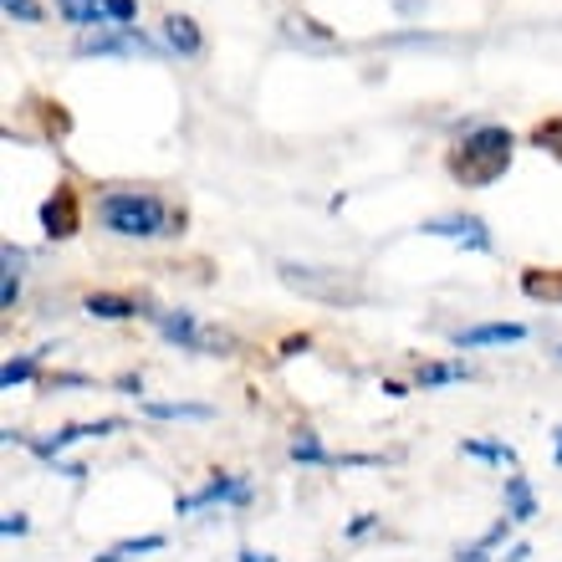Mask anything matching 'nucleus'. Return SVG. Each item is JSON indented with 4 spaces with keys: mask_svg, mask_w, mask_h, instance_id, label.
I'll list each match as a JSON object with an SVG mask.
<instances>
[{
    "mask_svg": "<svg viewBox=\"0 0 562 562\" xmlns=\"http://www.w3.org/2000/svg\"><path fill=\"white\" fill-rule=\"evenodd\" d=\"M506 169H512V134L496 128V123L471 128V134L456 144V154H450V175H456L460 184H471V190L496 184Z\"/></svg>",
    "mask_w": 562,
    "mask_h": 562,
    "instance_id": "1",
    "label": "nucleus"
},
{
    "mask_svg": "<svg viewBox=\"0 0 562 562\" xmlns=\"http://www.w3.org/2000/svg\"><path fill=\"white\" fill-rule=\"evenodd\" d=\"M103 225L113 236H128V240H148V236H169V205H164L159 194H144V190H113L103 194V205H98Z\"/></svg>",
    "mask_w": 562,
    "mask_h": 562,
    "instance_id": "2",
    "label": "nucleus"
},
{
    "mask_svg": "<svg viewBox=\"0 0 562 562\" xmlns=\"http://www.w3.org/2000/svg\"><path fill=\"white\" fill-rule=\"evenodd\" d=\"M82 57H154L159 46L148 42L138 26H108V31H88L82 42H77Z\"/></svg>",
    "mask_w": 562,
    "mask_h": 562,
    "instance_id": "3",
    "label": "nucleus"
},
{
    "mask_svg": "<svg viewBox=\"0 0 562 562\" xmlns=\"http://www.w3.org/2000/svg\"><path fill=\"white\" fill-rule=\"evenodd\" d=\"M57 11L72 26H134V0H57Z\"/></svg>",
    "mask_w": 562,
    "mask_h": 562,
    "instance_id": "4",
    "label": "nucleus"
},
{
    "mask_svg": "<svg viewBox=\"0 0 562 562\" xmlns=\"http://www.w3.org/2000/svg\"><path fill=\"white\" fill-rule=\"evenodd\" d=\"M281 281H286L292 292H302V296H323V302H348V296H358L342 277H317L312 267H292V261L281 267Z\"/></svg>",
    "mask_w": 562,
    "mask_h": 562,
    "instance_id": "5",
    "label": "nucleus"
},
{
    "mask_svg": "<svg viewBox=\"0 0 562 562\" xmlns=\"http://www.w3.org/2000/svg\"><path fill=\"white\" fill-rule=\"evenodd\" d=\"M113 429H123V419H98V425H61L57 435H42V440H31V450H36L42 460H57L67 445L92 440V435H113Z\"/></svg>",
    "mask_w": 562,
    "mask_h": 562,
    "instance_id": "6",
    "label": "nucleus"
},
{
    "mask_svg": "<svg viewBox=\"0 0 562 562\" xmlns=\"http://www.w3.org/2000/svg\"><path fill=\"white\" fill-rule=\"evenodd\" d=\"M429 236H450L460 246H471V251H491V236H486V221H475V215H440V221H425Z\"/></svg>",
    "mask_w": 562,
    "mask_h": 562,
    "instance_id": "7",
    "label": "nucleus"
},
{
    "mask_svg": "<svg viewBox=\"0 0 562 562\" xmlns=\"http://www.w3.org/2000/svg\"><path fill=\"white\" fill-rule=\"evenodd\" d=\"M246 496H251L246 481H236V475H215V481H205L200 491L179 496V512H200V506H215V502H246Z\"/></svg>",
    "mask_w": 562,
    "mask_h": 562,
    "instance_id": "8",
    "label": "nucleus"
},
{
    "mask_svg": "<svg viewBox=\"0 0 562 562\" xmlns=\"http://www.w3.org/2000/svg\"><path fill=\"white\" fill-rule=\"evenodd\" d=\"M42 231L52 240H67L77 236V194L72 190H57L52 200L42 205Z\"/></svg>",
    "mask_w": 562,
    "mask_h": 562,
    "instance_id": "9",
    "label": "nucleus"
},
{
    "mask_svg": "<svg viewBox=\"0 0 562 562\" xmlns=\"http://www.w3.org/2000/svg\"><path fill=\"white\" fill-rule=\"evenodd\" d=\"M154 317V327H159L169 342H179V348H205L210 333H200V323H194V312H148Z\"/></svg>",
    "mask_w": 562,
    "mask_h": 562,
    "instance_id": "10",
    "label": "nucleus"
},
{
    "mask_svg": "<svg viewBox=\"0 0 562 562\" xmlns=\"http://www.w3.org/2000/svg\"><path fill=\"white\" fill-rule=\"evenodd\" d=\"M521 338H527V327L521 323H481V327L456 333L460 348H491V342H521Z\"/></svg>",
    "mask_w": 562,
    "mask_h": 562,
    "instance_id": "11",
    "label": "nucleus"
},
{
    "mask_svg": "<svg viewBox=\"0 0 562 562\" xmlns=\"http://www.w3.org/2000/svg\"><path fill=\"white\" fill-rule=\"evenodd\" d=\"M164 42L175 46L179 57H200L205 36H200V26H194L190 15H169V21H164Z\"/></svg>",
    "mask_w": 562,
    "mask_h": 562,
    "instance_id": "12",
    "label": "nucleus"
},
{
    "mask_svg": "<svg viewBox=\"0 0 562 562\" xmlns=\"http://www.w3.org/2000/svg\"><path fill=\"white\" fill-rule=\"evenodd\" d=\"M82 307H88L92 317H103V323H123V317H138V302H134V296H113V292H92Z\"/></svg>",
    "mask_w": 562,
    "mask_h": 562,
    "instance_id": "13",
    "label": "nucleus"
},
{
    "mask_svg": "<svg viewBox=\"0 0 562 562\" xmlns=\"http://www.w3.org/2000/svg\"><path fill=\"white\" fill-rule=\"evenodd\" d=\"M506 517L512 521H532L537 517V496L521 475H506Z\"/></svg>",
    "mask_w": 562,
    "mask_h": 562,
    "instance_id": "14",
    "label": "nucleus"
},
{
    "mask_svg": "<svg viewBox=\"0 0 562 562\" xmlns=\"http://www.w3.org/2000/svg\"><path fill=\"white\" fill-rule=\"evenodd\" d=\"M460 379H471V369H465V363H419V384H425V389L460 384Z\"/></svg>",
    "mask_w": 562,
    "mask_h": 562,
    "instance_id": "15",
    "label": "nucleus"
},
{
    "mask_svg": "<svg viewBox=\"0 0 562 562\" xmlns=\"http://www.w3.org/2000/svg\"><path fill=\"white\" fill-rule=\"evenodd\" d=\"M144 409L154 419H210V415H215L210 404H164V400H148Z\"/></svg>",
    "mask_w": 562,
    "mask_h": 562,
    "instance_id": "16",
    "label": "nucleus"
},
{
    "mask_svg": "<svg viewBox=\"0 0 562 562\" xmlns=\"http://www.w3.org/2000/svg\"><path fill=\"white\" fill-rule=\"evenodd\" d=\"M21 261H26V256L15 251V246H5V286H0V307H15V292H21Z\"/></svg>",
    "mask_w": 562,
    "mask_h": 562,
    "instance_id": "17",
    "label": "nucleus"
},
{
    "mask_svg": "<svg viewBox=\"0 0 562 562\" xmlns=\"http://www.w3.org/2000/svg\"><path fill=\"white\" fill-rule=\"evenodd\" d=\"M465 456H475V460H496V465H517V450L512 445H491V440H465L460 445Z\"/></svg>",
    "mask_w": 562,
    "mask_h": 562,
    "instance_id": "18",
    "label": "nucleus"
},
{
    "mask_svg": "<svg viewBox=\"0 0 562 562\" xmlns=\"http://www.w3.org/2000/svg\"><path fill=\"white\" fill-rule=\"evenodd\" d=\"M521 286H527V292H532V296H548V302H562V271H558V277H542V271H527V277H521Z\"/></svg>",
    "mask_w": 562,
    "mask_h": 562,
    "instance_id": "19",
    "label": "nucleus"
},
{
    "mask_svg": "<svg viewBox=\"0 0 562 562\" xmlns=\"http://www.w3.org/2000/svg\"><path fill=\"white\" fill-rule=\"evenodd\" d=\"M36 363H42V358H36V353H26V358H11V363H5V369H0V384H5V389L26 384L31 373H36Z\"/></svg>",
    "mask_w": 562,
    "mask_h": 562,
    "instance_id": "20",
    "label": "nucleus"
},
{
    "mask_svg": "<svg viewBox=\"0 0 562 562\" xmlns=\"http://www.w3.org/2000/svg\"><path fill=\"white\" fill-rule=\"evenodd\" d=\"M292 460H302V465H323L327 450L317 445V435H307V429H302V435L292 440Z\"/></svg>",
    "mask_w": 562,
    "mask_h": 562,
    "instance_id": "21",
    "label": "nucleus"
},
{
    "mask_svg": "<svg viewBox=\"0 0 562 562\" xmlns=\"http://www.w3.org/2000/svg\"><path fill=\"white\" fill-rule=\"evenodd\" d=\"M537 148H542V154H552V159H562V119H552V123H542V128H537Z\"/></svg>",
    "mask_w": 562,
    "mask_h": 562,
    "instance_id": "22",
    "label": "nucleus"
},
{
    "mask_svg": "<svg viewBox=\"0 0 562 562\" xmlns=\"http://www.w3.org/2000/svg\"><path fill=\"white\" fill-rule=\"evenodd\" d=\"M159 548H164V537H128V542H119L113 552H119V562H123V558H134V552H159Z\"/></svg>",
    "mask_w": 562,
    "mask_h": 562,
    "instance_id": "23",
    "label": "nucleus"
},
{
    "mask_svg": "<svg viewBox=\"0 0 562 562\" xmlns=\"http://www.w3.org/2000/svg\"><path fill=\"white\" fill-rule=\"evenodd\" d=\"M5 15H21V21H42V11L31 0H5Z\"/></svg>",
    "mask_w": 562,
    "mask_h": 562,
    "instance_id": "24",
    "label": "nucleus"
},
{
    "mask_svg": "<svg viewBox=\"0 0 562 562\" xmlns=\"http://www.w3.org/2000/svg\"><path fill=\"white\" fill-rule=\"evenodd\" d=\"M26 527H31V521L21 517V512H11V517L0 521V532H5V537H26Z\"/></svg>",
    "mask_w": 562,
    "mask_h": 562,
    "instance_id": "25",
    "label": "nucleus"
},
{
    "mask_svg": "<svg viewBox=\"0 0 562 562\" xmlns=\"http://www.w3.org/2000/svg\"><path fill=\"white\" fill-rule=\"evenodd\" d=\"M456 562H491V548H481V542H475V548H465Z\"/></svg>",
    "mask_w": 562,
    "mask_h": 562,
    "instance_id": "26",
    "label": "nucleus"
},
{
    "mask_svg": "<svg viewBox=\"0 0 562 562\" xmlns=\"http://www.w3.org/2000/svg\"><path fill=\"white\" fill-rule=\"evenodd\" d=\"M240 562H277V558H267V552H251V548H246V552H240Z\"/></svg>",
    "mask_w": 562,
    "mask_h": 562,
    "instance_id": "27",
    "label": "nucleus"
},
{
    "mask_svg": "<svg viewBox=\"0 0 562 562\" xmlns=\"http://www.w3.org/2000/svg\"><path fill=\"white\" fill-rule=\"evenodd\" d=\"M558 465H562V429H558Z\"/></svg>",
    "mask_w": 562,
    "mask_h": 562,
    "instance_id": "28",
    "label": "nucleus"
},
{
    "mask_svg": "<svg viewBox=\"0 0 562 562\" xmlns=\"http://www.w3.org/2000/svg\"><path fill=\"white\" fill-rule=\"evenodd\" d=\"M558 363H562V348H558Z\"/></svg>",
    "mask_w": 562,
    "mask_h": 562,
    "instance_id": "29",
    "label": "nucleus"
}]
</instances>
